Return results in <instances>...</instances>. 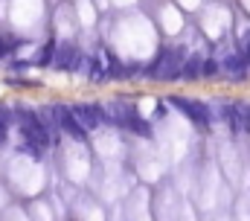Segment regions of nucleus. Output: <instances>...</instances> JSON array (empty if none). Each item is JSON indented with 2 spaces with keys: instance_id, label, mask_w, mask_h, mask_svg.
<instances>
[{
  "instance_id": "f03ea898",
  "label": "nucleus",
  "mask_w": 250,
  "mask_h": 221,
  "mask_svg": "<svg viewBox=\"0 0 250 221\" xmlns=\"http://www.w3.org/2000/svg\"><path fill=\"white\" fill-rule=\"evenodd\" d=\"M163 26H166V32H178V29H184V18H181L172 6H166V12H163Z\"/></svg>"
},
{
  "instance_id": "39448f33",
  "label": "nucleus",
  "mask_w": 250,
  "mask_h": 221,
  "mask_svg": "<svg viewBox=\"0 0 250 221\" xmlns=\"http://www.w3.org/2000/svg\"><path fill=\"white\" fill-rule=\"evenodd\" d=\"M178 3H181V6H187V9H195L201 0H178Z\"/></svg>"
},
{
  "instance_id": "20e7f679",
  "label": "nucleus",
  "mask_w": 250,
  "mask_h": 221,
  "mask_svg": "<svg viewBox=\"0 0 250 221\" xmlns=\"http://www.w3.org/2000/svg\"><path fill=\"white\" fill-rule=\"evenodd\" d=\"M18 47V41L15 38H6V35H0V55H6L9 50H15Z\"/></svg>"
},
{
  "instance_id": "f257e3e1",
  "label": "nucleus",
  "mask_w": 250,
  "mask_h": 221,
  "mask_svg": "<svg viewBox=\"0 0 250 221\" xmlns=\"http://www.w3.org/2000/svg\"><path fill=\"white\" fill-rule=\"evenodd\" d=\"M233 26V15L224 9V6H209L204 12V21H201V29L209 35V38H221L227 29Z\"/></svg>"
},
{
  "instance_id": "7ed1b4c3",
  "label": "nucleus",
  "mask_w": 250,
  "mask_h": 221,
  "mask_svg": "<svg viewBox=\"0 0 250 221\" xmlns=\"http://www.w3.org/2000/svg\"><path fill=\"white\" fill-rule=\"evenodd\" d=\"M79 21H82V26H93L96 23V9H93L90 0H79Z\"/></svg>"
}]
</instances>
